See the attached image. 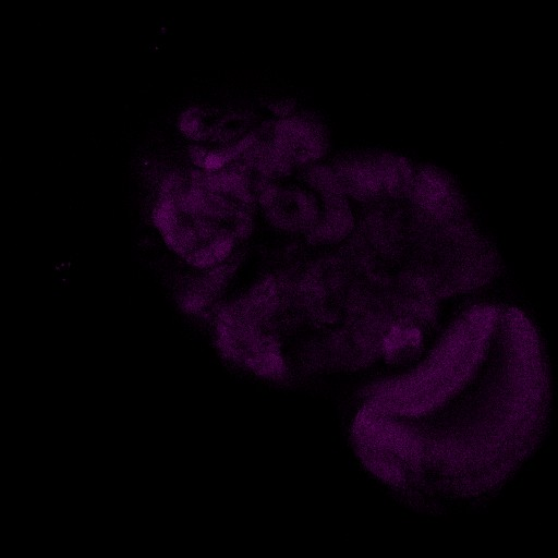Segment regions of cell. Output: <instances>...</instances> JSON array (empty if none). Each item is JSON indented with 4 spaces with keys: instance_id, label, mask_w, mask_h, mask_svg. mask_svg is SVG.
Segmentation results:
<instances>
[{
    "instance_id": "obj_1",
    "label": "cell",
    "mask_w": 558,
    "mask_h": 558,
    "mask_svg": "<svg viewBox=\"0 0 558 558\" xmlns=\"http://www.w3.org/2000/svg\"><path fill=\"white\" fill-rule=\"evenodd\" d=\"M549 412L547 367L523 314L451 324L426 359L368 392L352 424L365 468L427 504L504 485L535 451Z\"/></svg>"
},
{
    "instance_id": "obj_2",
    "label": "cell",
    "mask_w": 558,
    "mask_h": 558,
    "mask_svg": "<svg viewBox=\"0 0 558 558\" xmlns=\"http://www.w3.org/2000/svg\"><path fill=\"white\" fill-rule=\"evenodd\" d=\"M256 205L230 172L194 167L161 178L151 219L169 250L204 271L236 257L252 234Z\"/></svg>"
}]
</instances>
